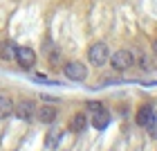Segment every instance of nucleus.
Instances as JSON below:
<instances>
[{
    "label": "nucleus",
    "instance_id": "nucleus-12",
    "mask_svg": "<svg viewBox=\"0 0 157 151\" xmlns=\"http://www.w3.org/2000/svg\"><path fill=\"white\" fill-rule=\"evenodd\" d=\"M59 140H61V131H56V129H54V131L47 135V140H45V147H47V149H54L56 145H59Z\"/></svg>",
    "mask_w": 157,
    "mask_h": 151
},
{
    "label": "nucleus",
    "instance_id": "nucleus-4",
    "mask_svg": "<svg viewBox=\"0 0 157 151\" xmlns=\"http://www.w3.org/2000/svg\"><path fill=\"white\" fill-rule=\"evenodd\" d=\"M16 61H18L20 68L29 70V68H34V63H36V52H34L32 47H27V45H20V47H16Z\"/></svg>",
    "mask_w": 157,
    "mask_h": 151
},
{
    "label": "nucleus",
    "instance_id": "nucleus-3",
    "mask_svg": "<svg viewBox=\"0 0 157 151\" xmlns=\"http://www.w3.org/2000/svg\"><path fill=\"white\" fill-rule=\"evenodd\" d=\"M13 115H16L18 120H23V122H29L34 115H36V104H34L32 99H23V102L13 104Z\"/></svg>",
    "mask_w": 157,
    "mask_h": 151
},
{
    "label": "nucleus",
    "instance_id": "nucleus-2",
    "mask_svg": "<svg viewBox=\"0 0 157 151\" xmlns=\"http://www.w3.org/2000/svg\"><path fill=\"white\" fill-rule=\"evenodd\" d=\"M110 66L115 68V70H128L135 63V56L128 52V50H117L115 54H110Z\"/></svg>",
    "mask_w": 157,
    "mask_h": 151
},
{
    "label": "nucleus",
    "instance_id": "nucleus-11",
    "mask_svg": "<svg viewBox=\"0 0 157 151\" xmlns=\"http://www.w3.org/2000/svg\"><path fill=\"white\" fill-rule=\"evenodd\" d=\"M11 113H13V102H11V97L0 95V120L9 117Z\"/></svg>",
    "mask_w": 157,
    "mask_h": 151
},
{
    "label": "nucleus",
    "instance_id": "nucleus-9",
    "mask_svg": "<svg viewBox=\"0 0 157 151\" xmlns=\"http://www.w3.org/2000/svg\"><path fill=\"white\" fill-rule=\"evenodd\" d=\"M16 43H13V41H9V39H7V41H2V43H0V59H2V61H11V59H16Z\"/></svg>",
    "mask_w": 157,
    "mask_h": 151
},
{
    "label": "nucleus",
    "instance_id": "nucleus-7",
    "mask_svg": "<svg viewBox=\"0 0 157 151\" xmlns=\"http://www.w3.org/2000/svg\"><path fill=\"white\" fill-rule=\"evenodd\" d=\"M90 115H92V126L99 129V131H103V129L110 124V113L105 111V108H99V111L90 113Z\"/></svg>",
    "mask_w": 157,
    "mask_h": 151
},
{
    "label": "nucleus",
    "instance_id": "nucleus-8",
    "mask_svg": "<svg viewBox=\"0 0 157 151\" xmlns=\"http://www.w3.org/2000/svg\"><path fill=\"white\" fill-rule=\"evenodd\" d=\"M153 117H155V111H153V106H141V108L137 111V126H148L153 122Z\"/></svg>",
    "mask_w": 157,
    "mask_h": 151
},
{
    "label": "nucleus",
    "instance_id": "nucleus-6",
    "mask_svg": "<svg viewBox=\"0 0 157 151\" xmlns=\"http://www.w3.org/2000/svg\"><path fill=\"white\" fill-rule=\"evenodd\" d=\"M40 124H54V120H56V108L52 104H45V106H40V108H36V115H34Z\"/></svg>",
    "mask_w": 157,
    "mask_h": 151
},
{
    "label": "nucleus",
    "instance_id": "nucleus-13",
    "mask_svg": "<svg viewBox=\"0 0 157 151\" xmlns=\"http://www.w3.org/2000/svg\"><path fill=\"white\" fill-rule=\"evenodd\" d=\"M153 52H155V56H157V39L153 41Z\"/></svg>",
    "mask_w": 157,
    "mask_h": 151
},
{
    "label": "nucleus",
    "instance_id": "nucleus-10",
    "mask_svg": "<svg viewBox=\"0 0 157 151\" xmlns=\"http://www.w3.org/2000/svg\"><path fill=\"white\" fill-rule=\"evenodd\" d=\"M85 129H88V117H85L83 113H76L72 122H70V131L72 133H83Z\"/></svg>",
    "mask_w": 157,
    "mask_h": 151
},
{
    "label": "nucleus",
    "instance_id": "nucleus-1",
    "mask_svg": "<svg viewBox=\"0 0 157 151\" xmlns=\"http://www.w3.org/2000/svg\"><path fill=\"white\" fill-rule=\"evenodd\" d=\"M88 59H90L92 66H97V68L105 66V63H108V59H110L108 45H105V43H94V45L88 50Z\"/></svg>",
    "mask_w": 157,
    "mask_h": 151
},
{
    "label": "nucleus",
    "instance_id": "nucleus-5",
    "mask_svg": "<svg viewBox=\"0 0 157 151\" xmlns=\"http://www.w3.org/2000/svg\"><path fill=\"white\" fill-rule=\"evenodd\" d=\"M63 72H65L67 79H72V81H83L85 77H88V68L83 66V63L78 61H70L63 66Z\"/></svg>",
    "mask_w": 157,
    "mask_h": 151
}]
</instances>
